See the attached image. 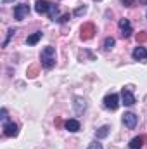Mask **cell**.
Wrapping results in <instances>:
<instances>
[{
  "instance_id": "1",
  "label": "cell",
  "mask_w": 147,
  "mask_h": 149,
  "mask_svg": "<svg viewBox=\"0 0 147 149\" xmlns=\"http://www.w3.org/2000/svg\"><path fill=\"white\" fill-rule=\"evenodd\" d=\"M40 61H42V66L43 68H47V70L54 68L55 66V49L52 45L45 47L42 50V54H40Z\"/></svg>"
},
{
  "instance_id": "2",
  "label": "cell",
  "mask_w": 147,
  "mask_h": 149,
  "mask_svg": "<svg viewBox=\"0 0 147 149\" xmlns=\"http://www.w3.org/2000/svg\"><path fill=\"white\" fill-rule=\"evenodd\" d=\"M102 104H104L106 109H109V111H116L118 106H119V97H118V94H107V95L104 97Z\"/></svg>"
},
{
  "instance_id": "3",
  "label": "cell",
  "mask_w": 147,
  "mask_h": 149,
  "mask_svg": "<svg viewBox=\"0 0 147 149\" xmlns=\"http://www.w3.org/2000/svg\"><path fill=\"white\" fill-rule=\"evenodd\" d=\"M28 14H30V5L28 3H19V5L14 7V17L17 21H23Z\"/></svg>"
},
{
  "instance_id": "4",
  "label": "cell",
  "mask_w": 147,
  "mask_h": 149,
  "mask_svg": "<svg viewBox=\"0 0 147 149\" xmlns=\"http://www.w3.org/2000/svg\"><path fill=\"white\" fill-rule=\"evenodd\" d=\"M137 121H139V116L137 114H133V113H125L123 114V125L126 127V128H135L137 127Z\"/></svg>"
},
{
  "instance_id": "5",
  "label": "cell",
  "mask_w": 147,
  "mask_h": 149,
  "mask_svg": "<svg viewBox=\"0 0 147 149\" xmlns=\"http://www.w3.org/2000/svg\"><path fill=\"white\" fill-rule=\"evenodd\" d=\"M95 35V26L92 24V23H85L83 26H81V40H90V38H94Z\"/></svg>"
},
{
  "instance_id": "6",
  "label": "cell",
  "mask_w": 147,
  "mask_h": 149,
  "mask_svg": "<svg viewBox=\"0 0 147 149\" xmlns=\"http://www.w3.org/2000/svg\"><path fill=\"white\" fill-rule=\"evenodd\" d=\"M119 31H121V37L123 38H128L132 37L133 30H132V23L128 19H119Z\"/></svg>"
},
{
  "instance_id": "7",
  "label": "cell",
  "mask_w": 147,
  "mask_h": 149,
  "mask_svg": "<svg viewBox=\"0 0 147 149\" xmlns=\"http://www.w3.org/2000/svg\"><path fill=\"white\" fill-rule=\"evenodd\" d=\"M17 134H19V128H17L16 123H12V121H5L3 123V135L5 137H16Z\"/></svg>"
},
{
  "instance_id": "8",
  "label": "cell",
  "mask_w": 147,
  "mask_h": 149,
  "mask_svg": "<svg viewBox=\"0 0 147 149\" xmlns=\"http://www.w3.org/2000/svg\"><path fill=\"white\" fill-rule=\"evenodd\" d=\"M121 101H123L125 106H133V104H135V95H133V92H132L130 88H123V90H121Z\"/></svg>"
},
{
  "instance_id": "9",
  "label": "cell",
  "mask_w": 147,
  "mask_h": 149,
  "mask_svg": "<svg viewBox=\"0 0 147 149\" xmlns=\"http://www.w3.org/2000/svg\"><path fill=\"white\" fill-rule=\"evenodd\" d=\"M50 7H52V3L47 0H37V3H35V10L38 14H49Z\"/></svg>"
},
{
  "instance_id": "10",
  "label": "cell",
  "mask_w": 147,
  "mask_h": 149,
  "mask_svg": "<svg viewBox=\"0 0 147 149\" xmlns=\"http://www.w3.org/2000/svg\"><path fill=\"white\" fill-rule=\"evenodd\" d=\"M132 56L137 61H147V49L146 47H135L133 52H132Z\"/></svg>"
},
{
  "instance_id": "11",
  "label": "cell",
  "mask_w": 147,
  "mask_h": 149,
  "mask_svg": "<svg viewBox=\"0 0 147 149\" xmlns=\"http://www.w3.org/2000/svg\"><path fill=\"white\" fill-rule=\"evenodd\" d=\"M66 130H69V132H78L80 130V121L78 120H68L66 121Z\"/></svg>"
},
{
  "instance_id": "12",
  "label": "cell",
  "mask_w": 147,
  "mask_h": 149,
  "mask_svg": "<svg viewBox=\"0 0 147 149\" xmlns=\"http://www.w3.org/2000/svg\"><path fill=\"white\" fill-rule=\"evenodd\" d=\"M109 130H111L109 125H104V127H101V128L95 132V137H97V139H104V137L109 135Z\"/></svg>"
},
{
  "instance_id": "13",
  "label": "cell",
  "mask_w": 147,
  "mask_h": 149,
  "mask_svg": "<svg viewBox=\"0 0 147 149\" xmlns=\"http://www.w3.org/2000/svg\"><path fill=\"white\" fill-rule=\"evenodd\" d=\"M142 144H144V139H142V137H135V139L130 141L128 148L130 149H142Z\"/></svg>"
},
{
  "instance_id": "14",
  "label": "cell",
  "mask_w": 147,
  "mask_h": 149,
  "mask_svg": "<svg viewBox=\"0 0 147 149\" xmlns=\"http://www.w3.org/2000/svg\"><path fill=\"white\" fill-rule=\"evenodd\" d=\"M42 31H37V33H33V35H30V37L26 38V43L28 45H35V43H38L40 42V38H42Z\"/></svg>"
},
{
  "instance_id": "15",
  "label": "cell",
  "mask_w": 147,
  "mask_h": 149,
  "mask_svg": "<svg viewBox=\"0 0 147 149\" xmlns=\"http://www.w3.org/2000/svg\"><path fill=\"white\" fill-rule=\"evenodd\" d=\"M114 43H116V42H114V38H106V40H104V50H111V49H112V47H114Z\"/></svg>"
},
{
  "instance_id": "16",
  "label": "cell",
  "mask_w": 147,
  "mask_h": 149,
  "mask_svg": "<svg viewBox=\"0 0 147 149\" xmlns=\"http://www.w3.org/2000/svg\"><path fill=\"white\" fill-rule=\"evenodd\" d=\"M57 12H59V10H57V7L52 3V7H50V10H49V16H50V19H52V21H55V17H57Z\"/></svg>"
},
{
  "instance_id": "17",
  "label": "cell",
  "mask_w": 147,
  "mask_h": 149,
  "mask_svg": "<svg viewBox=\"0 0 147 149\" xmlns=\"http://www.w3.org/2000/svg\"><path fill=\"white\" fill-rule=\"evenodd\" d=\"M76 111H78V113L85 111V101H81V99H76Z\"/></svg>"
},
{
  "instance_id": "18",
  "label": "cell",
  "mask_w": 147,
  "mask_h": 149,
  "mask_svg": "<svg viewBox=\"0 0 147 149\" xmlns=\"http://www.w3.org/2000/svg\"><path fill=\"white\" fill-rule=\"evenodd\" d=\"M88 149H104V148H102V144H99L97 141H94V142H90Z\"/></svg>"
},
{
  "instance_id": "19",
  "label": "cell",
  "mask_w": 147,
  "mask_h": 149,
  "mask_svg": "<svg viewBox=\"0 0 147 149\" xmlns=\"http://www.w3.org/2000/svg\"><path fill=\"white\" fill-rule=\"evenodd\" d=\"M147 40V33L146 31H140L139 35H137V42H146Z\"/></svg>"
},
{
  "instance_id": "20",
  "label": "cell",
  "mask_w": 147,
  "mask_h": 149,
  "mask_svg": "<svg viewBox=\"0 0 147 149\" xmlns=\"http://www.w3.org/2000/svg\"><path fill=\"white\" fill-rule=\"evenodd\" d=\"M14 33H16V31H14V30H9V31H7V38H5V40H3V47H5V45H7V43H9V40H10V37H12V35H14Z\"/></svg>"
},
{
  "instance_id": "21",
  "label": "cell",
  "mask_w": 147,
  "mask_h": 149,
  "mask_svg": "<svg viewBox=\"0 0 147 149\" xmlns=\"http://www.w3.org/2000/svg\"><path fill=\"white\" fill-rule=\"evenodd\" d=\"M85 10H87V7H85V5H83V7H78V9L74 10V16H81Z\"/></svg>"
},
{
  "instance_id": "22",
  "label": "cell",
  "mask_w": 147,
  "mask_h": 149,
  "mask_svg": "<svg viewBox=\"0 0 147 149\" xmlns=\"http://www.w3.org/2000/svg\"><path fill=\"white\" fill-rule=\"evenodd\" d=\"M121 3H125L126 7H133V3H135V0H121Z\"/></svg>"
},
{
  "instance_id": "23",
  "label": "cell",
  "mask_w": 147,
  "mask_h": 149,
  "mask_svg": "<svg viewBox=\"0 0 147 149\" xmlns=\"http://www.w3.org/2000/svg\"><path fill=\"white\" fill-rule=\"evenodd\" d=\"M0 114H2V116H0V118H2V120H3V123H5V121H7V109H5V108H3V109H2V111H0Z\"/></svg>"
},
{
  "instance_id": "24",
  "label": "cell",
  "mask_w": 147,
  "mask_h": 149,
  "mask_svg": "<svg viewBox=\"0 0 147 149\" xmlns=\"http://www.w3.org/2000/svg\"><path fill=\"white\" fill-rule=\"evenodd\" d=\"M68 19H69V14H64V16H62V17L59 19V23H66Z\"/></svg>"
},
{
  "instance_id": "25",
  "label": "cell",
  "mask_w": 147,
  "mask_h": 149,
  "mask_svg": "<svg viewBox=\"0 0 147 149\" xmlns=\"http://www.w3.org/2000/svg\"><path fill=\"white\" fill-rule=\"evenodd\" d=\"M35 73H37V68H31V70H30V76H35Z\"/></svg>"
},
{
  "instance_id": "26",
  "label": "cell",
  "mask_w": 147,
  "mask_h": 149,
  "mask_svg": "<svg viewBox=\"0 0 147 149\" xmlns=\"http://www.w3.org/2000/svg\"><path fill=\"white\" fill-rule=\"evenodd\" d=\"M139 2H142V3H147V0H139Z\"/></svg>"
},
{
  "instance_id": "27",
  "label": "cell",
  "mask_w": 147,
  "mask_h": 149,
  "mask_svg": "<svg viewBox=\"0 0 147 149\" xmlns=\"http://www.w3.org/2000/svg\"><path fill=\"white\" fill-rule=\"evenodd\" d=\"M2 2H3V3H7V2H10V0H2Z\"/></svg>"
},
{
  "instance_id": "28",
  "label": "cell",
  "mask_w": 147,
  "mask_h": 149,
  "mask_svg": "<svg viewBox=\"0 0 147 149\" xmlns=\"http://www.w3.org/2000/svg\"><path fill=\"white\" fill-rule=\"evenodd\" d=\"M146 16H147V12H146Z\"/></svg>"
}]
</instances>
